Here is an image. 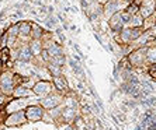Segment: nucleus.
Masks as SVG:
<instances>
[{"mask_svg": "<svg viewBox=\"0 0 156 130\" xmlns=\"http://www.w3.org/2000/svg\"><path fill=\"white\" fill-rule=\"evenodd\" d=\"M14 74L16 73L10 69H3L0 72V90L6 97H13L16 88Z\"/></svg>", "mask_w": 156, "mask_h": 130, "instance_id": "nucleus-1", "label": "nucleus"}, {"mask_svg": "<svg viewBox=\"0 0 156 130\" xmlns=\"http://www.w3.org/2000/svg\"><path fill=\"white\" fill-rule=\"evenodd\" d=\"M40 99L37 98H11L7 104L4 105V111L6 113H13V112H18V111H26L30 105L37 104Z\"/></svg>", "mask_w": 156, "mask_h": 130, "instance_id": "nucleus-2", "label": "nucleus"}, {"mask_svg": "<svg viewBox=\"0 0 156 130\" xmlns=\"http://www.w3.org/2000/svg\"><path fill=\"white\" fill-rule=\"evenodd\" d=\"M146 51L148 46H142V48H136L131 52L127 56L129 65L132 66V69H138V67H149L146 63Z\"/></svg>", "mask_w": 156, "mask_h": 130, "instance_id": "nucleus-3", "label": "nucleus"}, {"mask_svg": "<svg viewBox=\"0 0 156 130\" xmlns=\"http://www.w3.org/2000/svg\"><path fill=\"white\" fill-rule=\"evenodd\" d=\"M63 101H65V95H62L61 92L55 91V92L49 94L48 97L41 98L40 101H38V104H40L45 111H49V109H54V108H56V106H59V105H63Z\"/></svg>", "mask_w": 156, "mask_h": 130, "instance_id": "nucleus-4", "label": "nucleus"}, {"mask_svg": "<svg viewBox=\"0 0 156 130\" xmlns=\"http://www.w3.org/2000/svg\"><path fill=\"white\" fill-rule=\"evenodd\" d=\"M33 91H34V94H35V97L38 98V99H41V98H45V97H48L49 94L55 92L56 90H55V85H54L52 81L38 80V81L34 84Z\"/></svg>", "mask_w": 156, "mask_h": 130, "instance_id": "nucleus-5", "label": "nucleus"}, {"mask_svg": "<svg viewBox=\"0 0 156 130\" xmlns=\"http://www.w3.org/2000/svg\"><path fill=\"white\" fill-rule=\"evenodd\" d=\"M28 123L27 120L26 111H18V112L9 113L4 119V127H20L23 125Z\"/></svg>", "mask_w": 156, "mask_h": 130, "instance_id": "nucleus-6", "label": "nucleus"}, {"mask_svg": "<svg viewBox=\"0 0 156 130\" xmlns=\"http://www.w3.org/2000/svg\"><path fill=\"white\" fill-rule=\"evenodd\" d=\"M45 109L41 106L38 102L37 104H33V105H30L28 108L26 109V115H27V120L31 123L34 122H40V120H42L44 115H45Z\"/></svg>", "mask_w": 156, "mask_h": 130, "instance_id": "nucleus-7", "label": "nucleus"}, {"mask_svg": "<svg viewBox=\"0 0 156 130\" xmlns=\"http://www.w3.org/2000/svg\"><path fill=\"white\" fill-rule=\"evenodd\" d=\"M121 7H120V2L118 0H108L103 4V18L108 21L110 18L113 17L114 14L120 13Z\"/></svg>", "mask_w": 156, "mask_h": 130, "instance_id": "nucleus-8", "label": "nucleus"}, {"mask_svg": "<svg viewBox=\"0 0 156 130\" xmlns=\"http://www.w3.org/2000/svg\"><path fill=\"white\" fill-rule=\"evenodd\" d=\"M127 27L125 21H124V17H122V11L114 14L113 17L108 20V28H110V32H117L120 34L124 28Z\"/></svg>", "mask_w": 156, "mask_h": 130, "instance_id": "nucleus-9", "label": "nucleus"}, {"mask_svg": "<svg viewBox=\"0 0 156 130\" xmlns=\"http://www.w3.org/2000/svg\"><path fill=\"white\" fill-rule=\"evenodd\" d=\"M31 32H33V22L31 21H20V35L18 39L23 43H28L31 41Z\"/></svg>", "mask_w": 156, "mask_h": 130, "instance_id": "nucleus-10", "label": "nucleus"}, {"mask_svg": "<svg viewBox=\"0 0 156 130\" xmlns=\"http://www.w3.org/2000/svg\"><path fill=\"white\" fill-rule=\"evenodd\" d=\"M52 83L55 85V90L61 92L62 95H66L69 91H72V88L69 87V81L65 76H58V77H52Z\"/></svg>", "mask_w": 156, "mask_h": 130, "instance_id": "nucleus-11", "label": "nucleus"}, {"mask_svg": "<svg viewBox=\"0 0 156 130\" xmlns=\"http://www.w3.org/2000/svg\"><path fill=\"white\" fill-rule=\"evenodd\" d=\"M13 97L14 98H37L34 94L33 88H28L27 85H17L14 88V92H13ZM38 99V98H37Z\"/></svg>", "mask_w": 156, "mask_h": 130, "instance_id": "nucleus-12", "label": "nucleus"}, {"mask_svg": "<svg viewBox=\"0 0 156 130\" xmlns=\"http://www.w3.org/2000/svg\"><path fill=\"white\" fill-rule=\"evenodd\" d=\"M28 46H30V49H31V52H33L34 58H38L41 55V52L44 51V43H42V41H40V39H31L28 42Z\"/></svg>", "mask_w": 156, "mask_h": 130, "instance_id": "nucleus-13", "label": "nucleus"}, {"mask_svg": "<svg viewBox=\"0 0 156 130\" xmlns=\"http://www.w3.org/2000/svg\"><path fill=\"white\" fill-rule=\"evenodd\" d=\"M156 13V7L155 6H146V4H141V7H139V14L141 17L145 20V18L151 17Z\"/></svg>", "mask_w": 156, "mask_h": 130, "instance_id": "nucleus-14", "label": "nucleus"}, {"mask_svg": "<svg viewBox=\"0 0 156 130\" xmlns=\"http://www.w3.org/2000/svg\"><path fill=\"white\" fill-rule=\"evenodd\" d=\"M129 28H139V27H144V18L141 17V14H135L131 17L129 22H128V25Z\"/></svg>", "mask_w": 156, "mask_h": 130, "instance_id": "nucleus-15", "label": "nucleus"}, {"mask_svg": "<svg viewBox=\"0 0 156 130\" xmlns=\"http://www.w3.org/2000/svg\"><path fill=\"white\" fill-rule=\"evenodd\" d=\"M47 67H48V70H49V73H51L52 77L63 76V67H61V66L55 65V63H48Z\"/></svg>", "mask_w": 156, "mask_h": 130, "instance_id": "nucleus-16", "label": "nucleus"}, {"mask_svg": "<svg viewBox=\"0 0 156 130\" xmlns=\"http://www.w3.org/2000/svg\"><path fill=\"white\" fill-rule=\"evenodd\" d=\"M44 32H45V29L41 28V25L33 22V32H31V39H42L44 36Z\"/></svg>", "mask_w": 156, "mask_h": 130, "instance_id": "nucleus-17", "label": "nucleus"}, {"mask_svg": "<svg viewBox=\"0 0 156 130\" xmlns=\"http://www.w3.org/2000/svg\"><path fill=\"white\" fill-rule=\"evenodd\" d=\"M139 104L144 105V106H146V108H156V97L155 95H151V97L148 98H144V99H141L139 101Z\"/></svg>", "mask_w": 156, "mask_h": 130, "instance_id": "nucleus-18", "label": "nucleus"}, {"mask_svg": "<svg viewBox=\"0 0 156 130\" xmlns=\"http://www.w3.org/2000/svg\"><path fill=\"white\" fill-rule=\"evenodd\" d=\"M49 63H55V65L61 66V67H65V65L68 63V59H66L65 53H63V55H59V56H54V58H51Z\"/></svg>", "mask_w": 156, "mask_h": 130, "instance_id": "nucleus-19", "label": "nucleus"}, {"mask_svg": "<svg viewBox=\"0 0 156 130\" xmlns=\"http://www.w3.org/2000/svg\"><path fill=\"white\" fill-rule=\"evenodd\" d=\"M7 34H9V36H16V38H18V35H20V22H16V24L9 27Z\"/></svg>", "mask_w": 156, "mask_h": 130, "instance_id": "nucleus-20", "label": "nucleus"}, {"mask_svg": "<svg viewBox=\"0 0 156 130\" xmlns=\"http://www.w3.org/2000/svg\"><path fill=\"white\" fill-rule=\"evenodd\" d=\"M42 120H44V122H45V123H54V119H52V118H51V115H49V113H48V112H45V115H44Z\"/></svg>", "mask_w": 156, "mask_h": 130, "instance_id": "nucleus-21", "label": "nucleus"}, {"mask_svg": "<svg viewBox=\"0 0 156 130\" xmlns=\"http://www.w3.org/2000/svg\"><path fill=\"white\" fill-rule=\"evenodd\" d=\"M93 130H104V129H103V126H101V123L98 122L97 119H96V126H94V129H93Z\"/></svg>", "mask_w": 156, "mask_h": 130, "instance_id": "nucleus-22", "label": "nucleus"}, {"mask_svg": "<svg viewBox=\"0 0 156 130\" xmlns=\"http://www.w3.org/2000/svg\"><path fill=\"white\" fill-rule=\"evenodd\" d=\"M149 76H151V78H152L153 81L156 83V72H151V73H149Z\"/></svg>", "mask_w": 156, "mask_h": 130, "instance_id": "nucleus-23", "label": "nucleus"}, {"mask_svg": "<svg viewBox=\"0 0 156 130\" xmlns=\"http://www.w3.org/2000/svg\"><path fill=\"white\" fill-rule=\"evenodd\" d=\"M97 2H98V3H101V4H104L105 2H108V0H97Z\"/></svg>", "mask_w": 156, "mask_h": 130, "instance_id": "nucleus-24", "label": "nucleus"}, {"mask_svg": "<svg viewBox=\"0 0 156 130\" xmlns=\"http://www.w3.org/2000/svg\"><path fill=\"white\" fill-rule=\"evenodd\" d=\"M155 7H156V0H155Z\"/></svg>", "mask_w": 156, "mask_h": 130, "instance_id": "nucleus-25", "label": "nucleus"}, {"mask_svg": "<svg viewBox=\"0 0 156 130\" xmlns=\"http://www.w3.org/2000/svg\"><path fill=\"white\" fill-rule=\"evenodd\" d=\"M2 127H3V126H0V129H2Z\"/></svg>", "mask_w": 156, "mask_h": 130, "instance_id": "nucleus-26", "label": "nucleus"}]
</instances>
